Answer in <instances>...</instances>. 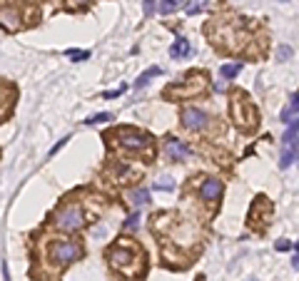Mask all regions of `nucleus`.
<instances>
[{"label":"nucleus","instance_id":"nucleus-1","mask_svg":"<svg viewBox=\"0 0 299 281\" xmlns=\"http://www.w3.org/2000/svg\"><path fill=\"white\" fill-rule=\"evenodd\" d=\"M107 261L122 276H135L142 271V254L135 244L125 247V244H115L112 249H107Z\"/></svg>","mask_w":299,"mask_h":281},{"label":"nucleus","instance_id":"nucleus-2","mask_svg":"<svg viewBox=\"0 0 299 281\" xmlns=\"http://www.w3.org/2000/svg\"><path fill=\"white\" fill-rule=\"evenodd\" d=\"M48 259L62 269V266H70L78 259H83V247L78 242H70V239H53V244L48 249Z\"/></svg>","mask_w":299,"mask_h":281},{"label":"nucleus","instance_id":"nucleus-3","mask_svg":"<svg viewBox=\"0 0 299 281\" xmlns=\"http://www.w3.org/2000/svg\"><path fill=\"white\" fill-rule=\"evenodd\" d=\"M112 137L118 140L120 147H125V149H130V152H145V149L152 152V137H150L147 132H142V130L120 127V130H115V135H112Z\"/></svg>","mask_w":299,"mask_h":281},{"label":"nucleus","instance_id":"nucleus-4","mask_svg":"<svg viewBox=\"0 0 299 281\" xmlns=\"http://www.w3.org/2000/svg\"><path fill=\"white\" fill-rule=\"evenodd\" d=\"M232 117H235V122L242 127V130H254L257 127V114H254V110H252V105L247 102V95L244 92H235V97H232Z\"/></svg>","mask_w":299,"mask_h":281},{"label":"nucleus","instance_id":"nucleus-5","mask_svg":"<svg viewBox=\"0 0 299 281\" xmlns=\"http://www.w3.org/2000/svg\"><path fill=\"white\" fill-rule=\"evenodd\" d=\"M85 212L80 204H65L58 214H55V226L62 231H78L85 226Z\"/></svg>","mask_w":299,"mask_h":281},{"label":"nucleus","instance_id":"nucleus-6","mask_svg":"<svg viewBox=\"0 0 299 281\" xmlns=\"http://www.w3.org/2000/svg\"><path fill=\"white\" fill-rule=\"evenodd\" d=\"M187 83H195V85H175V87H167L165 90V97H175V100H182V97H195V95H202L205 92V85H207V75L205 72H195L192 77H187Z\"/></svg>","mask_w":299,"mask_h":281},{"label":"nucleus","instance_id":"nucleus-7","mask_svg":"<svg viewBox=\"0 0 299 281\" xmlns=\"http://www.w3.org/2000/svg\"><path fill=\"white\" fill-rule=\"evenodd\" d=\"M182 125L187 130H192V132L205 130L209 125V114L205 110H197V107H184L182 110Z\"/></svg>","mask_w":299,"mask_h":281},{"label":"nucleus","instance_id":"nucleus-8","mask_svg":"<svg viewBox=\"0 0 299 281\" xmlns=\"http://www.w3.org/2000/svg\"><path fill=\"white\" fill-rule=\"evenodd\" d=\"M222 194H224V184L219 182V179H205L202 182V187H200V199H202V202H219V199H222Z\"/></svg>","mask_w":299,"mask_h":281},{"label":"nucleus","instance_id":"nucleus-9","mask_svg":"<svg viewBox=\"0 0 299 281\" xmlns=\"http://www.w3.org/2000/svg\"><path fill=\"white\" fill-rule=\"evenodd\" d=\"M165 152L175 159V162H184V159H190V154H192V149L187 147L182 140H177V137H167L165 140Z\"/></svg>","mask_w":299,"mask_h":281},{"label":"nucleus","instance_id":"nucleus-10","mask_svg":"<svg viewBox=\"0 0 299 281\" xmlns=\"http://www.w3.org/2000/svg\"><path fill=\"white\" fill-rule=\"evenodd\" d=\"M170 55H172L175 60H179V57H190V55H192V45H190V40L177 37L175 43H172V48H170Z\"/></svg>","mask_w":299,"mask_h":281},{"label":"nucleus","instance_id":"nucleus-11","mask_svg":"<svg viewBox=\"0 0 299 281\" xmlns=\"http://www.w3.org/2000/svg\"><path fill=\"white\" fill-rule=\"evenodd\" d=\"M18 23H20V15H18V10H10V8L0 10V25H3V28H8V30H15V28H18Z\"/></svg>","mask_w":299,"mask_h":281},{"label":"nucleus","instance_id":"nucleus-12","mask_svg":"<svg viewBox=\"0 0 299 281\" xmlns=\"http://www.w3.org/2000/svg\"><path fill=\"white\" fill-rule=\"evenodd\" d=\"M157 10L162 13V15H170V13H175V10H179L184 3H190V0H157Z\"/></svg>","mask_w":299,"mask_h":281},{"label":"nucleus","instance_id":"nucleus-13","mask_svg":"<svg viewBox=\"0 0 299 281\" xmlns=\"http://www.w3.org/2000/svg\"><path fill=\"white\" fill-rule=\"evenodd\" d=\"M282 122H297V92H292V102H289V107H284L282 110Z\"/></svg>","mask_w":299,"mask_h":281},{"label":"nucleus","instance_id":"nucleus-14","mask_svg":"<svg viewBox=\"0 0 299 281\" xmlns=\"http://www.w3.org/2000/svg\"><path fill=\"white\" fill-rule=\"evenodd\" d=\"M294 159H297V144H289V147H284V152H282L279 167H282V169L292 167V165H294Z\"/></svg>","mask_w":299,"mask_h":281},{"label":"nucleus","instance_id":"nucleus-15","mask_svg":"<svg viewBox=\"0 0 299 281\" xmlns=\"http://www.w3.org/2000/svg\"><path fill=\"white\" fill-rule=\"evenodd\" d=\"M130 202L135 207H142L145 202H150V189H132L130 192Z\"/></svg>","mask_w":299,"mask_h":281},{"label":"nucleus","instance_id":"nucleus-16","mask_svg":"<svg viewBox=\"0 0 299 281\" xmlns=\"http://www.w3.org/2000/svg\"><path fill=\"white\" fill-rule=\"evenodd\" d=\"M157 75H160V67H150V70H145V72L135 80V87H145V85L150 83V80L157 77Z\"/></svg>","mask_w":299,"mask_h":281},{"label":"nucleus","instance_id":"nucleus-17","mask_svg":"<svg viewBox=\"0 0 299 281\" xmlns=\"http://www.w3.org/2000/svg\"><path fill=\"white\" fill-rule=\"evenodd\" d=\"M239 70H242V65H239V62H230V65H222V70H219V72H222V77H224V80H235V77L239 75Z\"/></svg>","mask_w":299,"mask_h":281},{"label":"nucleus","instance_id":"nucleus-18","mask_svg":"<svg viewBox=\"0 0 299 281\" xmlns=\"http://www.w3.org/2000/svg\"><path fill=\"white\" fill-rule=\"evenodd\" d=\"M284 147H289V144H297V122H289V127H287V132H284Z\"/></svg>","mask_w":299,"mask_h":281},{"label":"nucleus","instance_id":"nucleus-19","mask_svg":"<svg viewBox=\"0 0 299 281\" xmlns=\"http://www.w3.org/2000/svg\"><path fill=\"white\" fill-rule=\"evenodd\" d=\"M65 55H67L72 62H80V60H88V57H90V50H65Z\"/></svg>","mask_w":299,"mask_h":281},{"label":"nucleus","instance_id":"nucleus-20","mask_svg":"<svg viewBox=\"0 0 299 281\" xmlns=\"http://www.w3.org/2000/svg\"><path fill=\"white\" fill-rule=\"evenodd\" d=\"M155 189H160V192H172V189H175L172 177H160V179L155 182Z\"/></svg>","mask_w":299,"mask_h":281},{"label":"nucleus","instance_id":"nucleus-21","mask_svg":"<svg viewBox=\"0 0 299 281\" xmlns=\"http://www.w3.org/2000/svg\"><path fill=\"white\" fill-rule=\"evenodd\" d=\"M88 125H100V122H112V114L110 112H100V114H95V117H90V119H85Z\"/></svg>","mask_w":299,"mask_h":281},{"label":"nucleus","instance_id":"nucleus-22","mask_svg":"<svg viewBox=\"0 0 299 281\" xmlns=\"http://www.w3.org/2000/svg\"><path fill=\"white\" fill-rule=\"evenodd\" d=\"M137 224H140V214H132L127 222H125V229H130V231H135L137 229Z\"/></svg>","mask_w":299,"mask_h":281},{"label":"nucleus","instance_id":"nucleus-23","mask_svg":"<svg viewBox=\"0 0 299 281\" xmlns=\"http://www.w3.org/2000/svg\"><path fill=\"white\" fill-rule=\"evenodd\" d=\"M274 247H277V252H287V249H294V244H292V242H287V239H279V242H277Z\"/></svg>","mask_w":299,"mask_h":281},{"label":"nucleus","instance_id":"nucleus-24","mask_svg":"<svg viewBox=\"0 0 299 281\" xmlns=\"http://www.w3.org/2000/svg\"><path fill=\"white\" fill-rule=\"evenodd\" d=\"M155 8H157V0H145V13H147V15L155 13Z\"/></svg>","mask_w":299,"mask_h":281},{"label":"nucleus","instance_id":"nucleus-25","mask_svg":"<svg viewBox=\"0 0 299 281\" xmlns=\"http://www.w3.org/2000/svg\"><path fill=\"white\" fill-rule=\"evenodd\" d=\"M277 55H279V60L284 62L287 57H292V48H287V45H284V48H279V53H277Z\"/></svg>","mask_w":299,"mask_h":281},{"label":"nucleus","instance_id":"nucleus-26","mask_svg":"<svg viewBox=\"0 0 299 281\" xmlns=\"http://www.w3.org/2000/svg\"><path fill=\"white\" fill-rule=\"evenodd\" d=\"M120 92H122V90H112V92H102V97H107V100H110V97H120Z\"/></svg>","mask_w":299,"mask_h":281},{"label":"nucleus","instance_id":"nucleus-27","mask_svg":"<svg viewBox=\"0 0 299 281\" xmlns=\"http://www.w3.org/2000/svg\"><path fill=\"white\" fill-rule=\"evenodd\" d=\"M3 279H5V281H10V271H8V266H3Z\"/></svg>","mask_w":299,"mask_h":281},{"label":"nucleus","instance_id":"nucleus-28","mask_svg":"<svg viewBox=\"0 0 299 281\" xmlns=\"http://www.w3.org/2000/svg\"><path fill=\"white\" fill-rule=\"evenodd\" d=\"M279 3H289V0H279Z\"/></svg>","mask_w":299,"mask_h":281}]
</instances>
